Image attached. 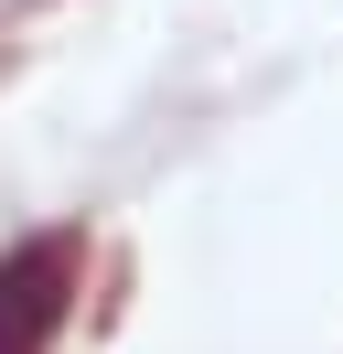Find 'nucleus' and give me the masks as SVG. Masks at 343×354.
<instances>
[{"label":"nucleus","mask_w":343,"mask_h":354,"mask_svg":"<svg viewBox=\"0 0 343 354\" xmlns=\"http://www.w3.org/2000/svg\"><path fill=\"white\" fill-rule=\"evenodd\" d=\"M75 311V236H33L0 258V354H54Z\"/></svg>","instance_id":"nucleus-1"}]
</instances>
